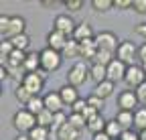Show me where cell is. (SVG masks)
I'll return each instance as SVG.
<instances>
[{
  "label": "cell",
  "instance_id": "6da1fadb",
  "mask_svg": "<svg viewBox=\"0 0 146 140\" xmlns=\"http://www.w3.org/2000/svg\"><path fill=\"white\" fill-rule=\"evenodd\" d=\"M12 126L18 130V134H29L36 126V116L33 112H29L27 108L16 110L14 116H12Z\"/></svg>",
  "mask_w": 146,
  "mask_h": 140
},
{
  "label": "cell",
  "instance_id": "7a4b0ae2",
  "mask_svg": "<svg viewBox=\"0 0 146 140\" xmlns=\"http://www.w3.org/2000/svg\"><path fill=\"white\" fill-rule=\"evenodd\" d=\"M124 83H126V90H138L142 83H146V69L140 63L130 65V67H128V71H126Z\"/></svg>",
  "mask_w": 146,
  "mask_h": 140
},
{
  "label": "cell",
  "instance_id": "3957f363",
  "mask_svg": "<svg viewBox=\"0 0 146 140\" xmlns=\"http://www.w3.org/2000/svg\"><path fill=\"white\" fill-rule=\"evenodd\" d=\"M116 59L126 63L128 67L138 63V47L132 41H120V47L116 51Z\"/></svg>",
  "mask_w": 146,
  "mask_h": 140
},
{
  "label": "cell",
  "instance_id": "277c9868",
  "mask_svg": "<svg viewBox=\"0 0 146 140\" xmlns=\"http://www.w3.org/2000/svg\"><path fill=\"white\" fill-rule=\"evenodd\" d=\"M85 79H89V67L83 61L73 63L67 71V83L73 85V87H79V85L85 83Z\"/></svg>",
  "mask_w": 146,
  "mask_h": 140
},
{
  "label": "cell",
  "instance_id": "5b68a950",
  "mask_svg": "<svg viewBox=\"0 0 146 140\" xmlns=\"http://www.w3.org/2000/svg\"><path fill=\"white\" fill-rule=\"evenodd\" d=\"M63 63V55L59 53V51H53V49H43L41 51V69L47 73H53V71H57V69L61 67Z\"/></svg>",
  "mask_w": 146,
  "mask_h": 140
},
{
  "label": "cell",
  "instance_id": "8992f818",
  "mask_svg": "<svg viewBox=\"0 0 146 140\" xmlns=\"http://www.w3.org/2000/svg\"><path fill=\"white\" fill-rule=\"evenodd\" d=\"M45 81H47V71L39 69L36 73H27L25 79H23V85L33 94V96H41L43 87H45Z\"/></svg>",
  "mask_w": 146,
  "mask_h": 140
},
{
  "label": "cell",
  "instance_id": "52a82bcc",
  "mask_svg": "<svg viewBox=\"0 0 146 140\" xmlns=\"http://www.w3.org/2000/svg\"><path fill=\"white\" fill-rule=\"evenodd\" d=\"M94 41H96L98 49L110 51V53H116L118 47H120V41H118V37L112 31H100V33H96V39Z\"/></svg>",
  "mask_w": 146,
  "mask_h": 140
},
{
  "label": "cell",
  "instance_id": "ba28073f",
  "mask_svg": "<svg viewBox=\"0 0 146 140\" xmlns=\"http://www.w3.org/2000/svg\"><path fill=\"white\" fill-rule=\"evenodd\" d=\"M53 29L63 33L65 37L73 39V33H75L77 25H75V21L71 19V14H57V16H55V23H53Z\"/></svg>",
  "mask_w": 146,
  "mask_h": 140
},
{
  "label": "cell",
  "instance_id": "9c48e42d",
  "mask_svg": "<svg viewBox=\"0 0 146 140\" xmlns=\"http://www.w3.org/2000/svg\"><path fill=\"white\" fill-rule=\"evenodd\" d=\"M118 108L126 112H136L138 110V98L134 90H124L118 94Z\"/></svg>",
  "mask_w": 146,
  "mask_h": 140
},
{
  "label": "cell",
  "instance_id": "30bf717a",
  "mask_svg": "<svg viewBox=\"0 0 146 140\" xmlns=\"http://www.w3.org/2000/svg\"><path fill=\"white\" fill-rule=\"evenodd\" d=\"M27 33V21L23 19V16H10V25H8V31L2 39H14L18 37V35H25Z\"/></svg>",
  "mask_w": 146,
  "mask_h": 140
},
{
  "label": "cell",
  "instance_id": "8fae6325",
  "mask_svg": "<svg viewBox=\"0 0 146 140\" xmlns=\"http://www.w3.org/2000/svg\"><path fill=\"white\" fill-rule=\"evenodd\" d=\"M126 71H128V65L122 63V61H118V59H114L112 63L108 65V79L114 81V83H116V81H124Z\"/></svg>",
  "mask_w": 146,
  "mask_h": 140
},
{
  "label": "cell",
  "instance_id": "7c38bea8",
  "mask_svg": "<svg viewBox=\"0 0 146 140\" xmlns=\"http://www.w3.org/2000/svg\"><path fill=\"white\" fill-rule=\"evenodd\" d=\"M43 100H45V110H49V112H53V114H59V112H63V108H65V104H63L59 92H49V94L43 96Z\"/></svg>",
  "mask_w": 146,
  "mask_h": 140
},
{
  "label": "cell",
  "instance_id": "4fadbf2b",
  "mask_svg": "<svg viewBox=\"0 0 146 140\" xmlns=\"http://www.w3.org/2000/svg\"><path fill=\"white\" fill-rule=\"evenodd\" d=\"M67 41H69V37H65L63 33H59V31H51L49 35H47V47L49 49H53V51H63V47L67 45Z\"/></svg>",
  "mask_w": 146,
  "mask_h": 140
},
{
  "label": "cell",
  "instance_id": "5bb4252c",
  "mask_svg": "<svg viewBox=\"0 0 146 140\" xmlns=\"http://www.w3.org/2000/svg\"><path fill=\"white\" fill-rule=\"evenodd\" d=\"M98 45L94 39H89V41H81L79 43V57L83 61H94V57L98 55Z\"/></svg>",
  "mask_w": 146,
  "mask_h": 140
},
{
  "label": "cell",
  "instance_id": "9a60e30c",
  "mask_svg": "<svg viewBox=\"0 0 146 140\" xmlns=\"http://www.w3.org/2000/svg\"><path fill=\"white\" fill-rule=\"evenodd\" d=\"M59 96H61V100H63V104L65 106H73L77 100H79V94H77V87H73V85H69V83H65L63 87H59Z\"/></svg>",
  "mask_w": 146,
  "mask_h": 140
},
{
  "label": "cell",
  "instance_id": "2e32d148",
  "mask_svg": "<svg viewBox=\"0 0 146 140\" xmlns=\"http://www.w3.org/2000/svg\"><path fill=\"white\" fill-rule=\"evenodd\" d=\"M23 69H25V73H36L41 69V53H36V51H29L27 59L23 63Z\"/></svg>",
  "mask_w": 146,
  "mask_h": 140
},
{
  "label": "cell",
  "instance_id": "e0dca14e",
  "mask_svg": "<svg viewBox=\"0 0 146 140\" xmlns=\"http://www.w3.org/2000/svg\"><path fill=\"white\" fill-rule=\"evenodd\" d=\"M73 39H75L77 43H81V41H89V39H96V33H94V29H91L89 23L83 21V23L77 25L75 33H73Z\"/></svg>",
  "mask_w": 146,
  "mask_h": 140
},
{
  "label": "cell",
  "instance_id": "ac0fdd59",
  "mask_svg": "<svg viewBox=\"0 0 146 140\" xmlns=\"http://www.w3.org/2000/svg\"><path fill=\"white\" fill-rule=\"evenodd\" d=\"M79 136H81V130H77L75 126H71L69 122L55 132V138L57 140H79Z\"/></svg>",
  "mask_w": 146,
  "mask_h": 140
},
{
  "label": "cell",
  "instance_id": "d6986e66",
  "mask_svg": "<svg viewBox=\"0 0 146 140\" xmlns=\"http://www.w3.org/2000/svg\"><path fill=\"white\" fill-rule=\"evenodd\" d=\"M89 79L94 81L96 85L106 81L108 79V67L106 65H100V63H91L89 65Z\"/></svg>",
  "mask_w": 146,
  "mask_h": 140
},
{
  "label": "cell",
  "instance_id": "ffe728a7",
  "mask_svg": "<svg viewBox=\"0 0 146 140\" xmlns=\"http://www.w3.org/2000/svg\"><path fill=\"white\" fill-rule=\"evenodd\" d=\"M114 90H116V83L110 81V79H106V81H102V83H98V85L94 87V94H96L98 98H102V100H108L110 96L114 94Z\"/></svg>",
  "mask_w": 146,
  "mask_h": 140
},
{
  "label": "cell",
  "instance_id": "44dd1931",
  "mask_svg": "<svg viewBox=\"0 0 146 140\" xmlns=\"http://www.w3.org/2000/svg\"><path fill=\"white\" fill-rule=\"evenodd\" d=\"M118 124L124 128V130H132V126H134V112H126V110H120L118 114H116V118H114Z\"/></svg>",
  "mask_w": 146,
  "mask_h": 140
},
{
  "label": "cell",
  "instance_id": "7402d4cb",
  "mask_svg": "<svg viewBox=\"0 0 146 140\" xmlns=\"http://www.w3.org/2000/svg\"><path fill=\"white\" fill-rule=\"evenodd\" d=\"M106 124H108V120H104V116L98 114V116H94L91 120H87V130L91 134H100V132L106 130Z\"/></svg>",
  "mask_w": 146,
  "mask_h": 140
},
{
  "label": "cell",
  "instance_id": "603a6c76",
  "mask_svg": "<svg viewBox=\"0 0 146 140\" xmlns=\"http://www.w3.org/2000/svg\"><path fill=\"white\" fill-rule=\"evenodd\" d=\"M61 55H63V59H77L79 57V43L75 39H69L61 51Z\"/></svg>",
  "mask_w": 146,
  "mask_h": 140
},
{
  "label": "cell",
  "instance_id": "cb8c5ba5",
  "mask_svg": "<svg viewBox=\"0 0 146 140\" xmlns=\"http://www.w3.org/2000/svg\"><path fill=\"white\" fill-rule=\"evenodd\" d=\"M14 98H16V102H18V104H23V106H27V104H29V102H31V100H33L35 96H33V94H31V92L27 90V87H25V85L21 83V85H16V90H14Z\"/></svg>",
  "mask_w": 146,
  "mask_h": 140
},
{
  "label": "cell",
  "instance_id": "d4e9b609",
  "mask_svg": "<svg viewBox=\"0 0 146 140\" xmlns=\"http://www.w3.org/2000/svg\"><path fill=\"white\" fill-rule=\"evenodd\" d=\"M112 140H118L120 136H122V132H124V128L118 124L116 120H108V124H106V130H104Z\"/></svg>",
  "mask_w": 146,
  "mask_h": 140
},
{
  "label": "cell",
  "instance_id": "484cf974",
  "mask_svg": "<svg viewBox=\"0 0 146 140\" xmlns=\"http://www.w3.org/2000/svg\"><path fill=\"white\" fill-rule=\"evenodd\" d=\"M29 112H33L35 116H39L43 110H45V100H43V96H35L29 104H27V106H25Z\"/></svg>",
  "mask_w": 146,
  "mask_h": 140
},
{
  "label": "cell",
  "instance_id": "4316f807",
  "mask_svg": "<svg viewBox=\"0 0 146 140\" xmlns=\"http://www.w3.org/2000/svg\"><path fill=\"white\" fill-rule=\"evenodd\" d=\"M10 43H12V47L16 49V51H25V53H29V45H31V39H29V35L25 33V35H18V37H14V39H10Z\"/></svg>",
  "mask_w": 146,
  "mask_h": 140
},
{
  "label": "cell",
  "instance_id": "83f0119b",
  "mask_svg": "<svg viewBox=\"0 0 146 140\" xmlns=\"http://www.w3.org/2000/svg\"><path fill=\"white\" fill-rule=\"evenodd\" d=\"M49 136H51V130L45 128V126H35L29 132V138L31 140H49Z\"/></svg>",
  "mask_w": 146,
  "mask_h": 140
},
{
  "label": "cell",
  "instance_id": "f1b7e54d",
  "mask_svg": "<svg viewBox=\"0 0 146 140\" xmlns=\"http://www.w3.org/2000/svg\"><path fill=\"white\" fill-rule=\"evenodd\" d=\"M53 118H55V114L53 112H49V110H43L39 116H36V126H45V128H53Z\"/></svg>",
  "mask_w": 146,
  "mask_h": 140
},
{
  "label": "cell",
  "instance_id": "f546056e",
  "mask_svg": "<svg viewBox=\"0 0 146 140\" xmlns=\"http://www.w3.org/2000/svg\"><path fill=\"white\" fill-rule=\"evenodd\" d=\"M114 59H116V53H110V51H102V49H100L98 55L94 57V61H91V63H100V65H106V67H108Z\"/></svg>",
  "mask_w": 146,
  "mask_h": 140
},
{
  "label": "cell",
  "instance_id": "4dcf8cb0",
  "mask_svg": "<svg viewBox=\"0 0 146 140\" xmlns=\"http://www.w3.org/2000/svg\"><path fill=\"white\" fill-rule=\"evenodd\" d=\"M91 8L96 12H110L114 8V0H91Z\"/></svg>",
  "mask_w": 146,
  "mask_h": 140
},
{
  "label": "cell",
  "instance_id": "1f68e13d",
  "mask_svg": "<svg viewBox=\"0 0 146 140\" xmlns=\"http://www.w3.org/2000/svg\"><path fill=\"white\" fill-rule=\"evenodd\" d=\"M134 126L142 132V130H146V108H138L136 112H134Z\"/></svg>",
  "mask_w": 146,
  "mask_h": 140
},
{
  "label": "cell",
  "instance_id": "d6a6232c",
  "mask_svg": "<svg viewBox=\"0 0 146 140\" xmlns=\"http://www.w3.org/2000/svg\"><path fill=\"white\" fill-rule=\"evenodd\" d=\"M14 53V47L8 39H2V43H0V61H6L10 55Z\"/></svg>",
  "mask_w": 146,
  "mask_h": 140
},
{
  "label": "cell",
  "instance_id": "836d02e7",
  "mask_svg": "<svg viewBox=\"0 0 146 140\" xmlns=\"http://www.w3.org/2000/svg\"><path fill=\"white\" fill-rule=\"evenodd\" d=\"M87 106H89V108H94V110H98V112L102 114V110L106 108V100L98 98L96 94H91V96H87Z\"/></svg>",
  "mask_w": 146,
  "mask_h": 140
},
{
  "label": "cell",
  "instance_id": "e575fe53",
  "mask_svg": "<svg viewBox=\"0 0 146 140\" xmlns=\"http://www.w3.org/2000/svg\"><path fill=\"white\" fill-rule=\"evenodd\" d=\"M69 124L75 126L77 130H83L87 128V120L83 118V114H69Z\"/></svg>",
  "mask_w": 146,
  "mask_h": 140
},
{
  "label": "cell",
  "instance_id": "d590c367",
  "mask_svg": "<svg viewBox=\"0 0 146 140\" xmlns=\"http://www.w3.org/2000/svg\"><path fill=\"white\" fill-rule=\"evenodd\" d=\"M67 122H69V116L65 114V112H59V114H55V118H53V132H57L61 126H65L67 124Z\"/></svg>",
  "mask_w": 146,
  "mask_h": 140
},
{
  "label": "cell",
  "instance_id": "8d00e7d4",
  "mask_svg": "<svg viewBox=\"0 0 146 140\" xmlns=\"http://www.w3.org/2000/svg\"><path fill=\"white\" fill-rule=\"evenodd\" d=\"M83 0H65V2H63V6L69 10V12H77V10H81L83 8Z\"/></svg>",
  "mask_w": 146,
  "mask_h": 140
},
{
  "label": "cell",
  "instance_id": "74e56055",
  "mask_svg": "<svg viewBox=\"0 0 146 140\" xmlns=\"http://www.w3.org/2000/svg\"><path fill=\"white\" fill-rule=\"evenodd\" d=\"M71 110V114H83L85 110H87V100H83V98H79L75 104H73V106L69 108Z\"/></svg>",
  "mask_w": 146,
  "mask_h": 140
},
{
  "label": "cell",
  "instance_id": "f35d334b",
  "mask_svg": "<svg viewBox=\"0 0 146 140\" xmlns=\"http://www.w3.org/2000/svg\"><path fill=\"white\" fill-rule=\"evenodd\" d=\"M136 92V98H138V104L142 108H146V83H142L138 90H134Z\"/></svg>",
  "mask_w": 146,
  "mask_h": 140
},
{
  "label": "cell",
  "instance_id": "ab89813d",
  "mask_svg": "<svg viewBox=\"0 0 146 140\" xmlns=\"http://www.w3.org/2000/svg\"><path fill=\"white\" fill-rule=\"evenodd\" d=\"M134 0H114V8L118 10H132Z\"/></svg>",
  "mask_w": 146,
  "mask_h": 140
},
{
  "label": "cell",
  "instance_id": "60d3db41",
  "mask_svg": "<svg viewBox=\"0 0 146 140\" xmlns=\"http://www.w3.org/2000/svg\"><path fill=\"white\" fill-rule=\"evenodd\" d=\"M132 10H134L136 14H146V0H134Z\"/></svg>",
  "mask_w": 146,
  "mask_h": 140
},
{
  "label": "cell",
  "instance_id": "b9f144b4",
  "mask_svg": "<svg viewBox=\"0 0 146 140\" xmlns=\"http://www.w3.org/2000/svg\"><path fill=\"white\" fill-rule=\"evenodd\" d=\"M138 63H140L142 67H146V41L138 47Z\"/></svg>",
  "mask_w": 146,
  "mask_h": 140
},
{
  "label": "cell",
  "instance_id": "7bdbcfd3",
  "mask_svg": "<svg viewBox=\"0 0 146 140\" xmlns=\"http://www.w3.org/2000/svg\"><path fill=\"white\" fill-rule=\"evenodd\" d=\"M8 25H10V16L8 14H2V16H0V33H2V37L6 35V31H8Z\"/></svg>",
  "mask_w": 146,
  "mask_h": 140
},
{
  "label": "cell",
  "instance_id": "ee69618b",
  "mask_svg": "<svg viewBox=\"0 0 146 140\" xmlns=\"http://www.w3.org/2000/svg\"><path fill=\"white\" fill-rule=\"evenodd\" d=\"M118 140H140V134H134L132 130H124Z\"/></svg>",
  "mask_w": 146,
  "mask_h": 140
},
{
  "label": "cell",
  "instance_id": "f6af8a7d",
  "mask_svg": "<svg viewBox=\"0 0 146 140\" xmlns=\"http://www.w3.org/2000/svg\"><path fill=\"white\" fill-rule=\"evenodd\" d=\"M134 33H136V35H140V37L146 41V23H140V25H136V27H134Z\"/></svg>",
  "mask_w": 146,
  "mask_h": 140
},
{
  "label": "cell",
  "instance_id": "bcb514c9",
  "mask_svg": "<svg viewBox=\"0 0 146 140\" xmlns=\"http://www.w3.org/2000/svg\"><path fill=\"white\" fill-rule=\"evenodd\" d=\"M98 114H100L98 110H94V108H89V106H87V110L83 112V118H85V120H91V118H94V116H98Z\"/></svg>",
  "mask_w": 146,
  "mask_h": 140
},
{
  "label": "cell",
  "instance_id": "7dc6e473",
  "mask_svg": "<svg viewBox=\"0 0 146 140\" xmlns=\"http://www.w3.org/2000/svg\"><path fill=\"white\" fill-rule=\"evenodd\" d=\"M91 140H112V138H110L106 132H100V134H94V136H91Z\"/></svg>",
  "mask_w": 146,
  "mask_h": 140
},
{
  "label": "cell",
  "instance_id": "c3c4849f",
  "mask_svg": "<svg viewBox=\"0 0 146 140\" xmlns=\"http://www.w3.org/2000/svg\"><path fill=\"white\" fill-rule=\"evenodd\" d=\"M41 4H43L45 8H53L55 4H59V2H57V0H43V2H41Z\"/></svg>",
  "mask_w": 146,
  "mask_h": 140
},
{
  "label": "cell",
  "instance_id": "681fc988",
  "mask_svg": "<svg viewBox=\"0 0 146 140\" xmlns=\"http://www.w3.org/2000/svg\"><path fill=\"white\" fill-rule=\"evenodd\" d=\"M14 140H31V138H29V134H18Z\"/></svg>",
  "mask_w": 146,
  "mask_h": 140
},
{
  "label": "cell",
  "instance_id": "f907efd6",
  "mask_svg": "<svg viewBox=\"0 0 146 140\" xmlns=\"http://www.w3.org/2000/svg\"><path fill=\"white\" fill-rule=\"evenodd\" d=\"M140 140H146V130H142V132H140Z\"/></svg>",
  "mask_w": 146,
  "mask_h": 140
},
{
  "label": "cell",
  "instance_id": "816d5d0a",
  "mask_svg": "<svg viewBox=\"0 0 146 140\" xmlns=\"http://www.w3.org/2000/svg\"><path fill=\"white\" fill-rule=\"evenodd\" d=\"M144 69H146V67H144Z\"/></svg>",
  "mask_w": 146,
  "mask_h": 140
}]
</instances>
